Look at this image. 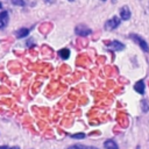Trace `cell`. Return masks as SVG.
Returning a JSON list of instances; mask_svg holds the SVG:
<instances>
[{"mask_svg":"<svg viewBox=\"0 0 149 149\" xmlns=\"http://www.w3.org/2000/svg\"><path fill=\"white\" fill-rule=\"evenodd\" d=\"M130 10H129V8L128 7H122L121 8V10H120V16H121V19L122 20H129L130 19Z\"/></svg>","mask_w":149,"mask_h":149,"instance_id":"cell-5","label":"cell"},{"mask_svg":"<svg viewBox=\"0 0 149 149\" xmlns=\"http://www.w3.org/2000/svg\"><path fill=\"white\" fill-rule=\"evenodd\" d=\"M13 3H14V5L23 6V5H24V1H23V0H13Z\"/></svg>","mask_w":149,"mask_h":149,"instance_id":"cell-12","label":"cell"},{"mask_svg":"<svg viewBox=\"0 0 149 149\" xmlns=\"http://www.w3.org/2000/svg\"><path fill=\"white\" fill-rule=\"evenodd\" d=\"M120 24V19L119 17H112L109 19L106 23H105V28L106 29H114Z\"/></svg>","mask_w":149,"mask_h":149,"instance_id":"cell-3","label":"cell"},{"mask_svg":"<svg viewBox=\"0 0 149 149\" xmlns=\"http://www.w3.org/2000/svg\"><path fill=\"white\" fill-rule=\"evenodd\" d=\"M10 149H20L19 147H13V148H10Z\"/></svg>","mask_w":149,"mask_h":149,"instance_id":"cell-15","label":"cell"},{"mask_svg":"<svg viewBox=\"0 0 149 149\" xmlns=\"http://www.w3.org/2000/svg\"><path fill=\"white\" fill-rule=\"evenodd\" d=\"M73 147H74V149H95V148L87 147V146H84V144H74Z\"/></svg>","mask_w":149,"mask_h":149,"instance_id":"cell-11","label":"cell"},{"mask_svg":"<svg viewBox=\"0 0 149 149\" xmlns=\"http://www.w3.org/2000/svg\"><path fill=\"white\" fill-rule=\"evenodd\" d=\"M130 38H132L135 43H137L139 47H140L143 51H146V52L149 51V45H148V43H147L141 36H139V35H136V34H132V35H130Z\"/></svg>","mask_w":149,"mask_h":149,"instance_id":"cell-1","label":"cell"},{"mask_svg":"<svg viewBox=\"0 0 149 149\" xmlns=\"http://www.w3.org/2000/svg\"><path fill=\"white\" fill-rule=\"evenodd\" d=\"M58 55H59V57H62V58H64V59H66L69 56H70V51H69V49H61L59 51H58Z\"/></svg>","mask_w":149,"mask_h":149,"instance_id":"cell-10","label":"cell"},{"mask_svg":"<svg viewBox=\"0 0 149 149\" xmlns=\"http://www.w3.org/2000/svg\"><path fill=\"white\" fill-rule=\"evenodd\" d=\"M28 34H29V29H27V28H21V29H19V30L16 31V37H17V38H22V37H26Z\"/></svg>","mask_w":149,"mask_h":149,"instance_id":"cell-9","label":"cell"},{"mask_svg":"<svg viewBox=\"0 0 149 149\" xmlns=\"http://www.w3.org/2000/svg\"><path fill=\"white\" fill-rule=\"evenodd\" d=\"M74 31H76V34L79 35V36H87V35L91 34V29H90L88 27L84 26V24H79V26H77Z\"/></svg>","mask_w":149,"mask_h":149,"instance_id":"cell-2","label":"cell"},{"mask_svg":"<svg viewBox=\"0 0 149 149\" xmlns=\"http://www.w3.org/2000/svg\"><path fill=\"white\" fill-rule=\"evenodd\" d=\"M8 23V13L5 12H0V29L5 28Z\"/></svg>","mask_w":149,"mask_h":149,"instance_id":"cell-4","label":"cell"},{"mask_svg":"<svg viewBox=\"0 0 149 149\" xmlns=\"http://www.w3.org/2000/svg\"><path fill=\"white\" fill-rule=\"evenodd\" d=\"M101 1H105V0H101Z\"/></svg>","mask_w":149,"mask_h":149,"instance_id":"cell-18","label":"cell"},{"mask_svg":"<svg viewBox=\"0 0 149 149\" xmlns=\"http://www.w3.org/2000/svg\"><path fill=\"white\" fill-rule=\"evenodd\" d=\"M1 7H2V5H1V2H0V9H1Z\"/></svg>","mask_w":149,"mask_h":149,"instance_id":"cell-17","label":"cell"},{"mask_svg":"<svg viewBox=\"0 0 149 149\" xmlns=\"http://www.w3.org/2000/svg\"><path fill=\"white\" fill-rule=\"evenodd\" d=\"M104 147H105L106 149H119V148H118V144H116L113 140H107V141H105V142H104Z\"/></svg>","mask_w":149,"mask_h":149,"instance_id":"cell-8","label":"cell"},{"mask_svg":"<svg viewBox=\"0 0 149 149\" xmlns=\"http://www.w3.org/2000/svg\"><path fill=\"white\" fill-rule=\"evenodd\" d=\"M108 47L112 48L113 50H122V49L125 48V45H123L121 42H118V41H113V42H111V43L108 44Z\"/></svg>","mask_w":149,"mask_h":149,"instance_id":"cell-7","label":"cell"},{"mask_svg":"<svg viewBox=\"0 0 149 149\" xmlns=\"http://www.w3.org/2000/svg\"><path fill=\"white\" fill-rule=\"evenodd\" d=\"M69 149H74V147H73V146H72V147H70V148H69Z\"/></svg>","mask_w":149,"mask_h":149,"instance_id":"cell-16","label":"cell"},{"mask_svg":"<svg viewBox=\"0 0 149 149\" xmlns=\"http://www.w3.org/2000/svg\"><path fill=\"white\" fill-rule=\"evenodd\" d=\"M134 88H135V91H136L137 93L143 94V93H144V81H143V80H139V81L135 84Z\"/></svg>","mask_w":149,"mask_h":149,"instance_id":"cell-6","label":"cell"},{"mask_svg":"<svg viewBox=\"0 0 149 149\" xmlns=\"http://www.w3.org/2000/svg\"><path fill=\"white\" fill-rule=\"evenodd\" d=\"M84 136H85V135H84L83 133H80V134H73V135H72L73 139H83Z\"/></svg>","mask_w":149,"mask_h":149,"instance_id":"cell-13","label":"cell"},{"mask_svg":"<svg viewBox=\"0 0 149 149\" xmlns=\"http://www.w3.org/2000/svg\"><path fill=\"white\" fill-rule=\"evenodd\" d=\"M0 149H9V148H8L7 146H1V147H0Z\"/></svg>","mask_w":149,"mask_h":149,"instance_id":"cell-14","label":"cell"}]
</instances>
